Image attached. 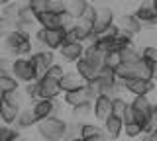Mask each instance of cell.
Masks as SVG:
<instances>
[{
    "instance_id": "1",
    "label": "cell",
    "mask_w": 157,
    "mask_h": 141,
    "mask_svg": "<svg viewBox=\"0 0 157 141\" xmlns=\"http://www.w3.org/2000/svg\"><path fill=\"white\" fill-rule=\"evenodd\" d=\"M36 128L39 137L45 141H61L67 139L69 135V121L61 120L59 116H49L45 120H39Z\"/></svg>"
},
{
    "instance_id": "2",
    "label": "cell",
    "mask_w": 157,
    "mask_h": 141,
    "mask_svg": "<svg viewBox=\"0 0 157 141\" xmlns=\"http://www.w3.org/2000/svg\"><path fill=\"white\" fill-rule=\"evenodd\" d=\"M2 45H4V51H6L8 55H14V57L32 55V51H33L32 35L20 32V30H12L8 35H4L2 37Z\"/></svg>"
},
{
    "instance_id": "3",
    "label": "cell",
    "mask_w": 157,
    "mask_h": 141,
    "mask_svg": "<svg viewBox=\"0 0 157 141\" xmlns=\"http://www.w3.org/2000/svg\"><path fill=\"white\" fill-rule=\"evenodd\" d=\"M36 39L39 47L57 51L67 41V28H39L36 32Z\"/></svg>"
},
{
    "instance_id": "4",
    "label": "cell",
    "mask_w": 157,
    "mask_h": 141,
    "mask_svg": "<svg viewBox=\"0 0 157 141\" xmlns=\"http://www.w3.org/2000/svg\"><path fill=\"white\" fill-rule=\"evenodd\" d=\"M12 75L22 82H32V80H37L39 79V72L36 69V65L32 63L29 55H22V57H14V69H12Z\"/></svg>"
},
{
    "instance_id": "5",
    "label": "cell",
    "mask_w": 157,
    "mask_h": 141,
    "mask_svg": "<svg viewBox=\"0 0 157 141\" xmlns=\"http://www.w3.org/2000/svg\"><path fill=\"white\" fill-rule=\"evenodd\" d=\"M96 90L90 82H85L82 86H78L75 90H69V92H63V104L73 108V106H78L82 102H92L96 98Z\"/></svg>"
},
{
    "instance_id": "6",
    "label": "cell",
    "mask_w": 157,
    "mask_h": 141,
    "mask_svg": "<svg viewBox=\"0 0 157 141\" xmlns=\"http://www.w3.org/2000/svg\"><path fill=\"white\" fill-rule=\"evenodd\" d=\"M130 106H132V110H134L136 120L140 121L141 125H145V121H147V118H149V114H151V112H153V108H155V100H151L149 94H140V96H132ZM144 131H145V129H144Z\"/></svg>"
},
{
    "instance_id": "7",
    "label": "cell",
    "mask_w": 157,
    "mask_h": 141,
    "mask_svg": "<svg viewBox=\"0 0 157 141\" xmlns=\"http://www.w3.org/2000/svg\"><path fill=\"white\" fill-rule=\"evenodd\" d=\"M85 47L86 45L82 41H65L57 49V57L65 63V65H75V63L85 55Z\"/></svg>"
},
{
    "instance_id": "8",
    "label": "cell",
    "mask_w": 157,
    "mask_h": 141,
    "mask_svg": "<svg viewBox=\"0 0 157 141\" xmlns=\"http://www.w3.org/2000/svg\"><path fill=\"white\" fill-rule=\"evenodd\" d=\"M59 98H43L39 96L37 100L32 102V112L36 114L37 121L39 120H45L49 116H59Z\"/></svg>"
},
{
    "instance_id": "9",
    "label": "cell",
    "mask_w": 157,
    "mask_h": 141,
    "mask_svg": "<svg viewBox=\"0 0 157 141\" xmlns=\"http://www.w3.org/2000/svg\"><path fill=\"white\" fill-rule=\"evenodd\" d=\"M134 14L141 22L144 30H157V12H155L153 4H151V0H141L136 6Z\"/></svg>"
},
{
    "instance_id": "10",
    "label": "cell",
    "mask_w": 157,
    "mask_h": 141,
    "mask_svg": "<svg viewBox=\"0 0 157 141\" xmlns=\"http://www.w3.org/2000/svg\"><path fill=\"white\" fill-rule=\"evenodd\" d=\"M39 82V94L43 98H59L63 94V88H61V79L57 76H51V75H41L37 79Z\"/></svg>"
},
{
    "instance_id": "11",
    "label": "cell",
    "mask_w": 157,
    "mask_h": 141,
    "mask_svg": "<svg viewBox=\"0 0 157 141\" xmlns=\"http://www.w3.org/2000/svg\"><path fill=\"white\" fill-rule=\"evenodd\" d=\"M55 51L53 49H47V47H41V49L37 51H32V55H29V59H32V63L36 65V69L39 72V76L45 75L47 69L55 63Z\"/></svg>"
},
{
    "instance_id": "12",
    "label": "cell",
    "mask_w": 157,
    "mask_h": 141,
    "mask_svg": "<svg viewBox=\"0 0 157 141\" xmlns=\"http://www.w3.org/2000/svg\"><path fill=\"white\" fill-rule=\"evenodd\" d=\"M155 80L151 79H130L124 80V90L130 96H140V94H151L155 90Z\"/></svg>"
},
{
    "instance_id": "13",
    "label": "cell",
    "mask_w": 157,
    "mask_h": 141,
    "mask_svg": "<svg viewBox=\"0 0 157 141\" xmlns=\"http://www.w3.org/2000/svg\"><path fill=\"white\" fill-rule=\"evenodd\" d=\"M116 24H118V28H120L122 33H128V35H132V37L140 35V33L144 32V26H141V22L136 18L134 12L118 16V18H116Z\"/></svg>"
},
{
    "instance_id": "14",
    "label": "cell",
    "mask_w": 157,
    "mask_h": 141,
    "mask_svg": "<svg viewBox=\"0 0 157 141\" xmlns=\"http://www.w3.org/2000/svg\"><path fill=\"white\" fill-rule=\"evenodd\" d=\"M110 114H112V96L98 94L92 100V116H94V121H100L102 124Z\"/></svg>"
},
{
    "instance_id": "15",
    "label": "cell",
    "mask_w": 157,
    "mask_h": 141,
    "mask_svg": "<svg viewBox=\"0 0 157 141\" xmlns=\"http://www.w3.org/2000/svg\"><path fill=\"white\" fill-rule=\"evenodd\" d=\"M81 139L82 141H104L108 139L102 124H92V121H82L81 125Z\"/></svg>"
},
{
    "instance_id": "16",
    "label": "cell",
    "mask_w": 157,
    "mask_h": 141,
    "mask_svg": "<svg viewBox=\"0 0 157 141\" xmlns=\"http://www.w3.org/2000/svg\"><path fill=\"white\" fill-rule=\"evenodd\" d=\"M102 128H104L108 139H120L124 135V118L118 114H110L102 121Z\"/></svg>"
},
{
    "instance_id": "17",
    "label": "cell",
    "mask_w": 157,
    "mask_h": 141,
    "mask_svg": "<svg viewBox=\"0 0 157 141\" xmlns=\"http://www.w3.org/2000/svg\"><path fill=\"white\" fill-rule=\"evenodd\" d=\"M36 20H37L39 28H65V24H63V14L51 10V8L45 10V12H41V14H37Z\"/></svg>"
},
{
    "instance_id": "18",
    "label": "cell",
    "mask_w": 157,
    "mask_h": 141,
    "mask_svg": "<svg viewBox=\"0 0 157 141\" xmlns=\"http://www.w3.org/2000/svg\"><path fill=\"white\" fill-rule=\"evenodd\" d=\"M20 110H22V106H18V104H14V102L4 98L2 104H0V121L14 125L16 120H18V116H20Z\"/></svg>"
},
{
    "instance_id": "19",
    "label": "cell",
    "mask_w": 157,
    "mask_h": 141,
    "mask_svg": "<svg viewBox=\"0 0 157 141\" xmlns=\"http://www.w3.org/2000/svg\"><path fill=\"white\" fill-rule=\"evenodd\" d=\"M104 55H106V53L102 51L96 43H86L85 55H82V57H85L90 65H94L96 69H100V67H104Z\"/></svg>"
},
{
    "instance_id": "20",
    "label": "cell",
    "mask_w": 157,
    "mask_h": 141,
    "mask_svg": "<svg viewBox=\"0 0 157 141\" xmlns=\"http://www.w3.org/2000/svg\"><path fill=\"white\" fill-rule=\"evenodd\" d=\"M73 67H75V71L82 76V80H85V82H92L98 76V71H100V69H96L94 65H90L85 57H81V59H78Z\"/></svg>"
},
{
    "instance_id": "21",
    "label": "cell",
    "mask_w": 157,
    "mask_h": 141,
    "mask_svg": "<svg viewBox=\"0 0 157 141\" xmlns=\"http://www.w3.org/2000/svg\"><path fill=\"white\" fill-rule=\"evenodd\" d=\"M85 84V80H82V76L78 75V72L73 69V71H67L65 75L61 76V88L63 92H69V90H75L78 86Z\"/></svg>"
},
{
    "instance_id": "22",
    "label": "cell",
    "mask_w": 157,
    "mask_h": 141,
    "mask_svg": "<svg viewBox=\"0 0 157 141\" xmlns=\"http://www.w3.org/2000/svg\"><path fill=\"white\" fill-rule=\"evenodd\" d=\"M16 125H18L20 129H29V128H36V125H37V118H36V114L32 112V106H29V108H22V110H20Z\"/></svg>"
},
{
    "instance_id": "23",
    "label": "cell",
    "mask_w": 157,
    "mask_h": 141,
    "mask_svg": "<svg viewBox=\"0 0 157 141\" xmlns=\"http://www.w3.org/2000/svg\"><path fill=\"white\" fill-rule=\"evenodd\" d=\"M73 112V120H77V121H86L88 118H94L92 116V102H82V104H78V106H73L71 108Z\"/></svg>"
},
{
    "instance_id": "24",
    "label": "cell",
    "mask_w": 157,
    "mask_h": 141,
    "mask_svg": "<svg viewBox=\"0 0 157 141\" xmlns=\"http://www.w3.org/2000/svg\"><path fill=\"white\" fill-rule=\"evenodd\" d=\"M88 4H90L88 0H67V14L71 18H75V20H78V18H82Z\"/></svg>"
},
{
    "instance_id": "25",
    "label": "cell",
    "mask_w": 157,
    "mask_h": 141,
    "mask_svg": "<svg viewBox=\"0 0 157 141\" xmlns=\"http://www.w3.org/2000/svg\"><path fill=\"white\" fill-rule=\"evenodd\" d=\"M144 125L140 124V121H124V137L126 139H141V135H144Z\"/></svg>"
},
{
    "instance_id": "26",
    "label": "cell",
    "mask_w": 157,
    "mask_h": 141,
    "mask_svg": "<svg viewBox=\"0 0 157 141\" xmlns=\"http://www.w3.org/2000/svg\"><path fill=\"white\" fill-rule=\"evenodd\" d=\"M128 108H130V100H128L122 92L112 96V114H118V116L124 118V114H126Z\"/></svg>"
},
{
    "instance_id": "27",
    "label": "cell",
    "mask_w": 157,
    "mask_h": 141,
    "mask_svg": "<svg viewBox=\"0 0 157 141\" xmlns=\"http://www.w3.org/2000/svg\"><path fill=\"white\" fill-rule=\"evenodd\" d=\"M20 131L22 129H20L18 125L14 128V125H10V124H2L0 125V141H18L22 137Z\"/></svg>"
},
{
    "instance_id": "28",
    "label": "cell",
    "mask_w": 157,
    "mask_h": 141,
    "mask_svg": "<svg viewBox=\"0 0 157 141\" xmlns=\"http://www.w3.org/2000/svg\"><path fill=\"white\" fill-rule=\"evenodd\" d=\"M0 88H2L4 94H8V92H14V90L22 88V82L14 75H0Z\"/></svg>"
},
{
    "instance_id": "29",
    "label": "cell",
    "mask_w": 157,
    "mask_h": 141,
    "mask_svg": "<svg viewBox=\"0 0 157 141\" xmlns=\"http://www.w3.org/2000/svg\"><path fill=\"white\" fill-rule=\"evenodd\" d=\"M0 8H2V12H0L2 16H6V18H10V20H14V22L18 20V12H20V2L18 0H10V2H6Z\"/></svg>"
},
{
    "instance_id": "30",
    "label": "cell",
    "mask_w": 157,
    "mask_h": 141,
    "mask_svg": "<svg viewBox=\"0 0 157 141\" xmlns=\"http://www.w3.org/2000/svg\"><path fill=\"white\" fill-rule=\"evenodd\" d=\"M22 90H24V94H26V98L29 102H33V100H37L39 96V82L37 80H32V82H26V84H22Z\"/></svg>"
},
{
    "instance_id": "31",
    "label": "cell",
    "mask_w": 157,
    "mask_h": 141,
    "mask_svg": "<svg viewBox=\"0 0 157 141\" xmlns=\"http://www.w3.org/2000/svg\"><path fill=\"white\" fill-rule=\"evenodd\" d=\"M122 53L120 51H108L104 55V67H110V69H118V67L122 65Z\"/></svg>"
},
{
    "instance_id": "32",
    "label": "cell",
    "mask_w": 157,
    "mask_h": 141,
    "mask_svg": "<svg viewBox=\"0 0 157 141\" xmlns=\"http://www.w3.org/2000/svg\"><path fill=\"white\" fill-rule=\"evenodd\" d=\"M120 53H122V61L124 63H136V61L141 59V51H137L136 45L126 47V49H122Z\"/></svg>"
},
{
    "instance_id": "33",
    "label": "cell",
    "mask_w": 157,
    "mask_h": 141,
    "mask_svg": "<svg viewBox=\"0 0 157 141\" xmlns=\"http://www.w3.org/2000/svg\"><path fill=\"white\" fill-rule=\"evenodd\" d=\"M26 4L33 10V14H36V16L51 8V0H26Z\"/></svg>"
},
{
    "instance_id": "34",
    "label": "cell",
    "mask_w": 157,
    "mask_h": 141,
    "mask_svg": "<svg viewBox=\"0 0 157 141\" xmlns=\"http://www.w3.org/2000/svg\"><path fill=\"white\" fill-rule=\"evenodd\" d=\"M12 30H16V22L0 14V39H2L4 35H8Z\"/></svg>"
},
{
    "instance_id": "35",
    "label": "cell",
    "mask_w": 157,
    "mask_h": 141,
    "mask_svg": "<svg viewBox=\"0 0 157 141\" xmlns=\"http://www.w3.org/2000/svg\"><path fill=\"white\" fill-rule=\"evenodd\" d=\"M144 129H145V133H147V135L157 133V106L153 108V112L149 114V118H147L145 125H144Z\"/></svg>"
},
{
    "instance_id": "36",
    "label": "cell",
    "mask_w": 157,
    "mask_h": 141,
    "mask_svg": "<svg viewBox=\"0 0 157 141\" xmlns=\"http://www.w3.org/2000/svg\"><path fill=\"white\" fill-rule=\"evenodd\" d=\"M14 69V57L0 55V75H12Z\"/></svg>"
},
{
    "instance_id": "37",
    "label": "cell",
    "mask_w": 157,
    "mask_h": 141,
    "mask_svg": "<svg viewBox=\"0 0 157 141\" xmlns=\"http://www.w3.org/2000/svg\"><path fill=\"white\" fill-rule=\"evenodd\" d=\"M96 18H98V6H94V4H88L81 20H85V22H88V24H94Z\"/></svg>"
},
{
    "instance_id": "38",
    "label": "cell",
    "mask_w": 157,
    "mask_h": 141,
    "mask_svg": "<svg viewBox=\"0 0 157 141\" xmlns=\"http://www.w3.org/2000/svg\"><path fill=\"white\" fill-rule=\"evenodd\" d=\"M141 57L149 63H155L157 61V45H145L141 49Z\"/></svg>"
},
{
    "instance_id": "39",
    "label": "cell",
    "mask_w": 157,
    "mask_h": 141,
    "mask_svg": "<svg viewBox=\"0 0 157 141\" xmlns=\"http://www.w3.org/2000/svg\"><path fill=\"white\" fill-rule=\"evenodd\" d=\"M65 72H67V69H65V65H63V61H61V63H57V61H55V63H53V65L47 69V75L57 76V79H61Z\"/></svg>"
},
{
    "instance_id": "40",
    "label": "cell",
    "mask_w": 157,
    "mask_h": 141,
    "mask_svg": "<svg viewBox=\"0 0 157 141\" xmlns=\"http://www.w3.org/2000/svg\"><path fill=\"white\" fill-rule=\"evenodd\" d=\"M151 79L157 82V61H155V63H151Z\"/></svg>"
},
{
    "instance_id": "41",
    "label": "cell",
    "mask_w": 157,
    "mask_h": 141,
    "mask_svg": "<svg viewBox=\"0 0 157 141\" xmlns=\"http://www.w3.org/2000/svg\"><path fill=\"white\" fill-rule=\"evenodd\" d=\"M90 4H94V6H100V4H106L108 0H88Z\"/></svg>"
},
{
    "instance_id": "42",
    "label": "cell",
    "mask_w": 157,
    "mask_h": 141,
    "mask_svg": "<svg viewBox=\"0 0 157 141\" xmlns=\"http://www.w3.org/2000/svg\"><path fill=\"white\" fill-rule=\"evenodd\" d=\"M151 4H153V8H155V12H157V0H151Z\"/></svg>"
},
{
    "instance_id": "43",
    "label": "cell",
    "mask_w": 157,
    "mask_h": 141,
    "mask_svg": "<svg viewBox=\"0 0 157 141\" xmlns=\"http://www.w3.org/2000/svg\"><path fill=\"white\" fill-rule=\"evenodd\" d=\"M6 2H10V0H0V6H4Z\"/></svg>"
},
{
    "instance_id": "44",
    "label": "cell",
    "mask_w": 157,
    "mask_h": 141,
    "mask_svg": "<svg viewBox=\"0 0 157 141\" xmlns=\"http://www.w3.org/2000/svg\"><path fill=\"white\" fill-rule=\"evenodd\" d=\"M155 106H157V96H155Z\"/></svg>"
},
{
    "instance_id": "45",
    "label": "cell",
    "mask_w": 157,
    "mask_h": 141,
    "mask_svg": "<svg viewBox=\"0 0 157 141\" xmlns=\"http://www.w3.org/2000/svg\"><path fill=\"white\" fill-rule=\"evenodd\" d=\"M0 55H2V51H0Z\"/></svg>"
}]
</instances>
